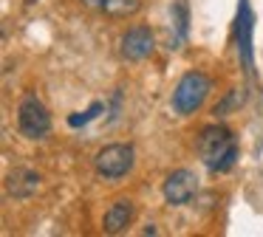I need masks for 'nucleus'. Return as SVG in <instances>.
Segmentation results:
<instances>
[{
  "label": "nucleus",
  "mask_w": 263,
  "mask_h": 237,
  "mask_svg": "<svg viewBox=\"0 0 263 237\" xmlns=\"http://www.w3.org/2000/svg\"><path fill=\"white\" fill-rule=\"evenodd\" d=\"M252 26H255V17H252L249 0H240L238 6V56L243 62V68L252 73Z\"/></svg>",
  "instance_id": "0eeeda50"
},
{
  "label": "nucleus",
  "mask_w": 263,
  "mask_h": 237,
  "mask_svg": "<svg viewBox=\"0 0 263 237\" xmlns=\"http://www.w3.org/2000/svg\"><path fill=\"white\" fill-rule=\"evenodd\" d=\"M161 192H164V201L170 203V206H184V203H190L195 198V192H198V178H195L193 169H184V167L173 169L164 178Z\"/></svg>",
  "instance_id": "39448f33"
},
{
  "label": "nucleus",
  "mask_w": 263,
  "mask_h": 237,
  "mask_svg": "<svg viewBox=\"0 0 263 237\" xmlns=\"http://www.w3.org/2000/svg\"><path fill=\"white\" fill-rule=\"evenodd\" d=\"M198 155L210 172H229L238 161V141L223 124H210L198 135Z\"/></svg>",
  "instance_id": "f257e3e1"
},
{
  "label": "nucleus",
  "mask_w": 263,
  "mask_h": 237,
  "mask_svg": "<svg viewBox=\"0 0 263 237\" xmlns=\"http://www.w3.org/2000/svg\"><path fill=\"white\" fill-rule=\"evenodd\" d=\"M40 186V175L34 169H14L6 181V189L12 198H31Z\"/></svg>",
  "instance_id": "1a4fd4ad"
},
{
  "label": "nucleus",
  "mask_w": 263,
  "mask_h": 237,
  "mask_svg": "<svg viewBox=\"0 0 263 237\" xmlns=\"http://www.w3.org/2000/svg\"><path fill=\"white\" fill-rule=\"evenodd\" d=\"M240 99H243L240 93H232V96H227V102H221V105L215 107V113H227V107H232L235 102H240Z\"/></svg>",
  "instance_id": "ddd939ff"
},
{
  "label": "nucleus",
  "mask_w": 263,
  "mask_h": 237,
  "mask_svg": "<svg viewBox=\"0 0 263 237\" xmlns=\"http://www.w3.org/2000/svg\"><path fill=\"white\" fill-rule=\"evenodd\" d=\"M153 48H156V37H153V31H150L147 26L127 28V31L122 34V40H119L122 56H125V60H130V62L147 60V56L153 54Z\"/></svg>",
  "instance_id": "423d86ee"
},
{
  "label": "nucleus",
  "mask_w": 263,
  "mask_h": 237,
  "mask_svg": "<svg viewBox=\"0 0 263 237\" xmlns=\"http://www.w3.org/2000/svg\"><path fill=\"white\" fill-rule=\"evenodd\" d=\"M136 164V150L133 144H105L102 150L93 155V167L105 181L125 178Z\"/></svg>",
  "instance_id": "20e7f679"
},
{
  "label": "nucleus",
  "mask_w": 263,
  "mask_h": 237,
  "mask_svg": "<svg viewBox=\"0 0 263 237\" xmlns=\"http://www.w3.org/2000/svg\"><path fill=\"white\" fill-rule=\"evenodd\" d=\"M102 107H105L102 102H93V105L88 107V110H82V113H71V116H68V124H71V127H85V124L91 122V118H97L99 113H102Z\"/></svg>",
  "instance_id": "9b49d317"
},
{
  "label": "nucleus",
  "mask_w": 263,
  "mask_h": 237,
  "mask_svg": "<svg viewBox=\"0 0 263 237\" xmlns=\"http://www.w3.org/2000/svg\"><path fill=\"white\" fill-rule=\"evenodd\" d=\"M82 3L110 17H127L139 11V0H82Z\"/></svg>",
  "instance_id": "9d476101"
},
{
  "label": "nucleus",
  "mask_w": 263,
  "mask_h": 237,
  "mask_svg": "<svg viewBox=\"0 0 263 237\" xmlns=\"http://www.w3.org/2000/svg\"><path fill=\"white\" fill-rule=\"evenodd\" d=\"M130 223H133V203L130 201H116L114 206L105 212L102 229L108 231V234H122Z\"/></svg>",
  "instance_id": "6e6552de"
},
{
  "label": "nucleus",
  "mask_w": 263,
  "mask_h": 237,
  "mask_svg": "<svg viewBox=\"0 0 263 237\" xmlns=\"http://www.w3.org/2000/svg\"><path fill=\"white\" fill-rule=\"evenodd\" d=\"M212 90V82L206 73L201 71H187L181 79H178L176 90H173V110L178 113V116H190V113H195L201 105H204V99L210 96Z\"/></svg>",
  "instance_id": "f03ea898"
},
{
  "label": "nucleus",
  "mask_w": 263,
  "mask_h": 237,
  "mask_svg": "<svg viewBox=\"0 0 263 237\" xmlns=\"http://www.w3.org/2000/svg\"><path fill=\"white\" fill-rule=\"evenodd\" d=\"M17 130L26 139H46L51 130V113L34 93H26L17 105Z\"/></svg>",
  "instance_id": "7ed1b4c3"
},
{
  "label": "nucleus",
  "mask_w": 263,
  "mask_h": 237,
  "mask_svg": "<svg viewBox=\"0 0 263 237\" xmlns=\"http://www.w3.org/2000/svg\"><path fill=\"white\" fill-rule=\"evenodd\" d=\"M173 14H176V28H178L176 40H173V48H178V45H181V40L187 37V6L176 3V6H173Z\"/></svg>",
  "instance_id": "f8f14e48"
}]
</instances>
